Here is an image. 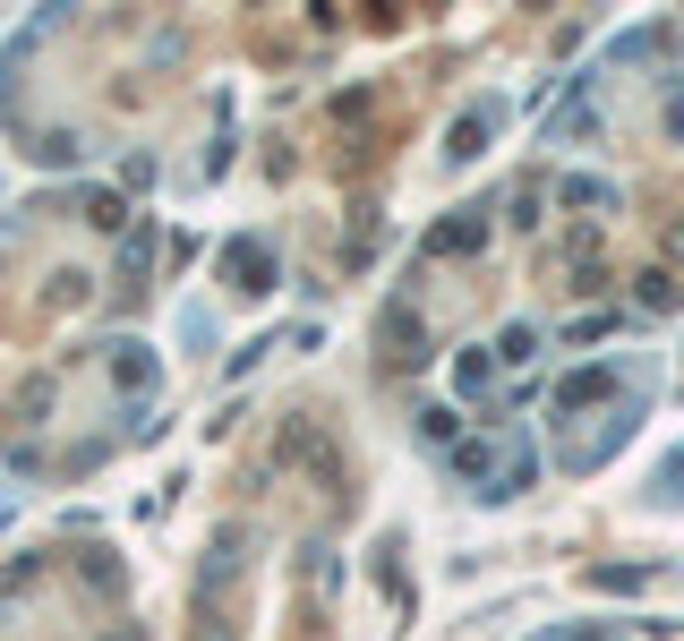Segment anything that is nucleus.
<instances>
[{
	"mask_svg": "<svg viewBox=\"0 0 684 641\" xmlns=\"http://www.w3.org/2000/svg\"><path fill=\"white\" fill-rule=\"evenodd\" d=\"M496 120H505V112H496V103H480V112H471V120L454 128V146H445V155H454V162H471V155H480V137H488Z\"/></svg>",
	"mask_w": 684,
	"mask_h": 641,
	"instance_id": "f257e3e1",
	"label": "nucleus"
},
{
	"mask_svg": "<svg viewBox=\"0 0 684 641\" xmlns=\"http://www.w3.org/2000/svg\"><path fill=\"white\" fill-rule=\"evenodd\" d=\"M659 505H684V453H667V462H659Z\"/></svg>",
	"mask_w": 684,
	"mask_h": 641,
	"instance_id": "f03ea898",
	"label": "nucleus"
}]
</instances>
